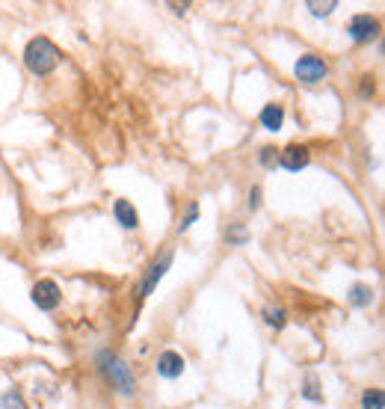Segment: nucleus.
<instances>
[{"label": "nucleus", "mask_w": 385, "mask_h": 409, "mask_svg": "<svg viewBox=\"0 0 385 409\" xmlns=\"http://www.w3.org/2000/svg\"><path fill=\"white\" fill-rule=\"evenodd\" d=\"M98 371L104 374V380L113 386L119 394H125V398H131V394H136V377H133V371L131 365L125 362L122 356L116 353H110V350H101L98 353Z\"/></svg>", "instance_id": "nucleus-1"}, {"label": "nucleus", "mask_w": 385, "mask_h": 409, "mask_svg": "<svg viewBox=\"0 0 385 409\" xmlns=\"http://www.w3.org/2000/svg\"><path fill=\"white\" fill-rule=\"evenodd\" d=\"M24 66H27V71L36 74V78L51 74L59 66L57 45L51 39H45V36H39V39H30L27 48H24Z\"/></svg>", "instance_id": "nucleus-2"}, {"label": "nucleus", "mask_w": 385, "mask_h": 409, "mask_svg": "<svg viewBox=\"0 0 385 409\" xmlns=\"http://www.w3.org/2000/svg\"><path fill=\"white\" fill-rule=\"evenodd\" d=\"M293 71L303 83H320L329 74V66H326V59L317 57V54H303L300 59H296Z\"/></svg>", "instance_id": "nucleus-3"}, {"label": "nucleus", "mask_w": 385, "mask_h": 409, "mask_svg": "<svg viewBox=\"0 0 385 409\" xmlns=\"http://www.w3.org/2000/svg\"><path fill=\"white\" fill-rule=\"evenodd\" d=\"M33 303H36V308H42V312H54V308L63 303V291H59V285L54 279H39L33 285Z\"/></svg>", "instance_id": "nucleus-4"}, {"label": "nucleus", "mask_w": 385, "mask_h": 409, "mask_svg": "<svg viewBox=\"0 0 385 409\" xmlns=\"http://www.w3.org/2000/svg\"><path fill=\"white\" fill-rule=\"evenodd\" d=\"M347 33H350V39L365 45V42H374L379 36V21L374 15H353L350 18V27H347Z\"/></svg>", "instance_id": "nucleus-5"}, {"label": "nucleus", "mask_w": 385, "mask_h": 409, "mask_svg": "<svg viewBox=\"0 0 385 409\" xmlns=\"http://www.w3.org/2000/svg\"><path fill=\"white\" fill-rule=\"evenodd\" d=\"M172 267V252H166V255H160L157 261L148 267V273H145V279H143V285H140V300H145L148 294H152L154 288H157V282L166 276V270Z\"/></svg>", "instance_id": "nucleus-6"}, {"label": "nucleus", "mask_w": 385, "mask_h": 409, "mask_svg": "<svg viewBox=\"0 0 385 409\" xmlns=\"http://www.w3.org/2000/svg\"><path fill=\"white\" fill-rule=\"evenodd\" d=\"M276 164H279L282 169H288V172H300V169L308 166V148H305V145H296V143L288 145V148H282Z\"/></svg>", "instance_id": "nucleus-7"}, {"label": "nucleus", "mask_w": 385, "mask_h": 409, "mask_svg": "<svg viewBox=\"0 0 385 409\" xmlns=\"http://www.w3.org/2000/svg\"><path fill=\"white\" fill-rule=\"evenodd\" d=\"M184 365H187V362H184L181 353L166 350V353H160V359H157V374L164 380H178L184 374Z\"/></svg>", "instance_id": "nucleus-8"}, {"label": "nucleus", "mask_w": 385, "mask_h": 409, "mask_svg": "<svg viewBox=\"0 0 385 409\" xmlns=\"http://www.w3.org/2000/svg\"><path fill=\"white\" fill-rule=\"evenodd\" d=\"M113 214L119 220V226H125V229H136V226H140V214H136V208L128 199H116Z\"/></svg>", "instance_id": "nucleus-9"}, {"label": "nucleus", "mask_w": 385, "mask_h": 409, "mask_svg": "<svg viewBox=\"0 0 385 409\" xmlns=\"http://www.w3.org/2000/svg\"><path fill=\"white\" fill-rule=\"evenodd\" d=\"M261 125L267 131H279L284 125V107L282 104H267L261 110Z\"/></svg>", "instance_id": "nucleus-10"}, {"label": "nucleus", "mask_w": 385, "mask_h": 409, "mask_svg": "<svg viewBox=\"0 0 385 409\" xmlns=\"http://www.w3.org/2000/svg\"><path fill=\"white\" fill-rule=\"evenodd\" d=\"M347 296H350V303H353V306H358V308H368L370 303H374V288H370V285L356 282Z\"/></svg>", "instance_id": "nucleus-11"}, {"label": "nucleus", "mask_w": 385, "mask_h": 409, "mask_svg": "<svg viewBox=\"0 0 385 409\" xmlns=\"http://www.w3.org/2000/svg\"><path fill=\"white\" fill-rule=\"evenodd\" d=\"M264 324L267 327H276V329H282L284 324H288V312H284L282 306H264Z\"/></svg>", "instance_id": "nucleus-12"}, {"label": "nucleus", "mask_w": 385, "mask_h": 409, "mask_svg": "<svg viewBox=\"0 0 385 409\" xmlns=\"http://www.w3.org/2000/svg\"><path fill=\"white\" fill-rule=\"evenodd\" d=\"M226 241H228V246H246V241H249V229H246L243 222H234V226H228V231H226Z\"/></svg>", "instance_id": "nucleus-13"}, {"label": "nucleus", "mask_w": 385, "mask_h": 409, "mask_svg": "<svg viewBox=\"0 0 385 409\" xmlns=\"http://www.w3.org/2000/svg\"><path fill=\"white\" fill-rule=\"evenodd\" d=\"M0 409H27V403H24L18 389H9V392L0 394Z\"/></svg>", "instance_id": "nucleus-14"}, {"label": "nucleus", "mask_w": 385, "mask_h": 409, "mask_svg": "<svg viewBox=\"0 0 385 409\" xmlns=\"http://www.w3.org/2000/svg\"><path fill=\"white\" fill-rule=\"evenodd\" d=\"M362 409H385V394H382V389H368L362 394Z\"/></svg>", "instance_id": "nucleus-15"}, {"label": "nucleus", "mask_w": 385, "mask_h": 409, "mask_svg": "<svg viewBox=\"0 0 385 409\" xmlns=\"http://www.w3.org/2000/svg\"><path fill=\"white\" fill-rule=\"evenodd\" d=\"M305 9L312 12L314 18H326V15H332V12L338 9V0H329V3H314L312 0V3H305Z\"/></svg>", "instance_id": "nucleus-16"}, {"label": "nucleus", "mask_w": 385, "mask_h": 409, "mask_svg": "<svg viewBox=\"0 0 385 409\" xmlns=\"http://www.w3.org/2000/svg\"><path fill=\"white\" fill-rule=\"evenodd\" d=\"M317 389H320L317 377H308V380H305V389H303V398H305V401H314V403H320V401H323V394H320Z\"/></svg>", "instance_id": "nucleus-17"}, {"label": "nucleus", "mask_w": 385, "mask_h": 409, "mask_svg": "<svg viewBox=\"0 0 385 409\" xmlns=\"http://www.w3.org/2000/svg\"><path fill=\"white\" fill-rule=\"evenodd\" d=\"M196 220H198V205H196V202H190V208H187V217H184V220L178 222V234H181V231H187Z\"/></svg>", "instance_id": "nucleus-18"}, {"label": "nucleus", "mask_w": 385, "mask_h": 409, "mask_svg": "<svg viewBox=\"0 0 385 409\" xmlns=\"http://www.w3.org/2000/svg\"><path fill=\"white\" fill-rule=\"evenodd\" d=\"M276 160H279V148H273V145L261 148V164H264V166H273Z\"/></svg>", "instance_id": "nucleus-19"}, {"label": "nucleus", "mask_w": 385, "mask_h": 409, "mask_svg": "<svg viewBox=\"0 0 385 409\" xmlns=\"http://www.w3.org/2000/svg\"><path fill=\"white\" fill-rule=\"evenodd\" d=\"M261 208V187H252L249 190V210H258Z\"/></svg>", "instance_id": "nucleus-20"}, {"label": "nucleus", "mask_w": 385, "mask_h": 409, "mask_svg": "<svg viewBox=\"0 0 385 409\" xmlns=\"http://www.w3.org/2000/svg\"><path fill=\"white\" fill-rule=\"evenodd\" d=\"M169 6H172V9H175V12H178V15H184V12H187V9H190V3H181V6H178V3H169Z\"/></svg>", "instance_id": "nucleus-21"}]
</instances>
